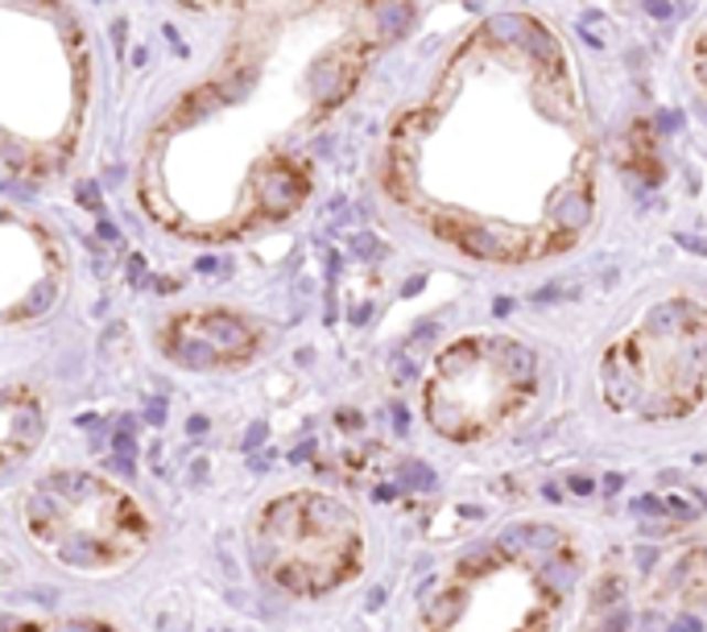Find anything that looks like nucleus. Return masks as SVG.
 <instances>
[{
	"mask_svg": "<svg viewBox=\"0 0 707 632\" xmlns=\"http://www.w3.org/2000/svg\"><path fill=\"white\" fill-rule=\"evenodd\" d=\"M592 113L571 46L534 13L476 21L389 120L381 182L435 240L472 260L567 253L596 215Z\"/></svg>",
	"mask_w": 707,
	"mask_h": 632,
	"instance_id": "1",
	"label": "nucleus"
},
{
	"mask_svg": "<svg viewBox=\"0 0 707 632\" xmlns=\"http://www.w3.org/2000/svg\"><path fill=\"white\" fill-rule=\"evenodd\" d=\"M0 116L9 170L42 179L75 146L87 108V42L58 0H4Z\"/></svg>",
	"mask_w": 707,
	"mask_h": 632,
	"instance_id": "2",
	"label": "nucleus"
},
{
	"mask_svg": "<svg viewBox=\"0 0 707 632\" xmlns=\"http://www.w3.org/2000/svg\"><path fill=\"white\" fill-rule=\"evenodd\" d=\"M604 397L617 414L683 418L707 385V307L671 298L604 356Z\"/></svg>",
	"mask_w": 707,
	"mask_h": 632,
	"instance_id": "3",
	"label": "nucleus"
},
{
	"mask_svg": "<svg viewBox=\"0 0 707 632\" xmlns=\"http://www.w3.org/2000/svg\"><path fill=\"white\" fill-rule=\"evenodd\" d=\"M30 537L66 567H120L149 542L146 513L83 471L46 475L25 501Z\"/></svg>",
	"mask_w": 707,
	"mask_h": 632,
	"instance_id": "4",
	"label": "nucleus"
},
{
	"mask_svg": "<svg viewBox=\"0 0 707 632\" xmlns=\"http://www.w3.org/2000/svg\"><path fill=\"white\" fill-rule=\"evenodd\" d=\"M253 550L265 579L294 591L319 596L344 583L361 563V525L331 496H281L261 508L253 529Z\"/></svg>",
	"mask_w": 707,
	"mask_h": 632,
	"instance_id": "5",
	"label": "nucleus"
},
{
	"mask_svg": "<svg viewBox=\"0 0 707 632\" xmlns=\"http://www.w3.org/2000/svg\"><path fill=\"white\" fill-rule=\"evenodd\" d=\"M534 393V356L522 343L472 335L435 360L427 385V418L439 435L480 438L510 418Z\"/></svg>",
	"mask_w": 707,
	"mask_h": 632,
	"instance_id": "6",
	"label": "nucleus"
},
{
	"mask_svg": "<svg viewBox=\"0 0 707 632\" xmlns=\"http://www.w3.org/2000/svg\"><path fill=\"white\" fill-rule=\"evenodd\" d=\"M261 347V331L228 310H195L170 319L162 331V352L182 368H232L248 364Z\"/></svg>",
	"mask_w": 707,
	"mask_h": 632,
	"instance_id": "7",
	"label": "nucleus"
},
{
	"mask_svg": "<svg viewBox=\"0 0 707 632\" xmlns=\"http://www.w3.org/2000/svg\"><path fill=\"white\" fill-rule=\"evenodd\" d=\"M42 438V401L25 389H9L4 397V459L17 463Z\"/></svg>",
	"mask_w": 707,
	"mask_h": 632,
	"instance_id": "8",
	"label": "nucleus"
},
{
	"mask_svg": "<svg viewBox=\"0 0 707 632\" xmlns=\"http://www.w3.org/2000/svg\"><path fill=\"white\" fill-rule=\"evenodd\" d=\"M179 9L186 13H199V17H236V13H248L257 9V0H174Z\"/></svg>",
	"mask_w": 707,
	"mask_h": 632,
	"instance_id": "9",
	"label": "nucleus"
},
{
	"mask_svg": "<svg viewBox=\"0 0 707 632\" xmlns=\"http://www.w3.org/2000/svg\"><path fill=\"white\" fill-rule=\"evenodd\" d=\"M687 71H692V83L699 87V96L707 99V21L695 30L692 46H687Z\"/></svg>",
	"mask_w": 707,
	"mask_h": 632,
	"instance_id": "10",
	"label": "nucleus"
},
{
	"mask_svg": "<svg viewBox=\"0 0 707 632\" xmlns=\"http://www.w3.org/2000/svg\"><path fill=\"white\" fill-rule=\"evenodd\" d=\"M25 632H116L92 617H71V620H46V624H30Z\"/></svg>",
	"mask_w": 707,
	"mask_h": 632,
	"instance_id": "11",
	"label": "nucleus"
},
{
	"mask_svg": "<svg viewBox=\"0 0 707 632\" xmlns=\"http://www.w3.org/2000/svg\"><path fill=\"white\" fill-rule=\"evenodd\" d=\"M116 454H120V459H129L132 454V447H137V442H132V435H129V421H125V426H120V430H116Z\"/></svg>",
	"mask_w": 707,
	"mask_h": 632,
	"instance_id": "12",
	"label": "nucleus"
},
{
	"mask_svg": "<svg viewBox=\"0 0 707 632\" xmlns=\"http://www.w3.org/2000/svg\"><path fill=\"white\" fill-rule=\"evenodd\" d=\"M671 632H699V620H683V624H675Z\"/></svg>",
	"mask_w": 707,
	"mask_h": 632,
	"instance_id": "13",
	"label": "nucleus"
}]
</instances>
